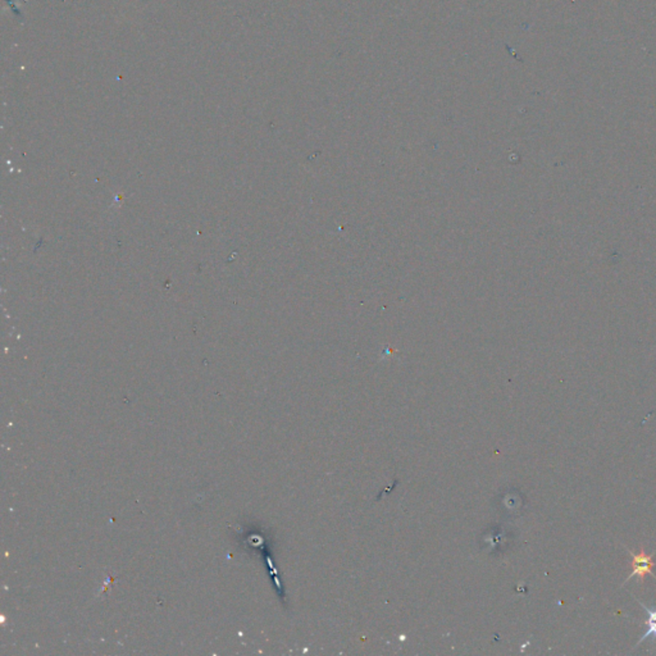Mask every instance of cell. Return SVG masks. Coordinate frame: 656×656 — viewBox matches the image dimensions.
Wrapping results in <instances>:
<instances>
[{"label":"cell","instance_id":"cell-1","mask_svg":"<svg viewBox=\"0 0 656 656\" xmlns=\"http://www.w3.org/2000/svg\"><path fill=\"white\" fill-rule=\"evenodd\" d=\"M629 555L632 557V561H631V566H632V573L628 576L626 581H629L631 578L637 577L638 581L642 583L644 579L646 577V574H651L653 577L656 578L654 572H653V567H654V561H653V558L655 557L656 551H654L653 554L647 555L644 550V546H641L640 548V552L638 554H635L632 551H629Z\"/></svg>","mask_w":656,"mask_h":656},{"label":"cell","instance_id":"cell-2","mask_svg":"<svg viewBox=\"0 0 656 656\" xmlns=\"http://www.w3.org/2000/svg\"><path fill=\"white\" fill-rule=\"evenodd\" d=\"M640 605L646 611L647 616H648V619H647V627H648V629L644 633V636L641 637V640L637 642V645H640L642 641H645V640L650 638V637H653L654 641H656V607L655 609H650V607H647L646 605L642 604V603H640Z\"/></svg>","mask_w":656,"mask_h":656}]
</instances>
